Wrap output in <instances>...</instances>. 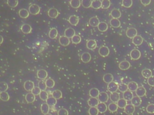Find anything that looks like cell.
I'll return each instance as SVG.
<instances>
[{
	"mask_svg": "<svg viewBox=\"0 0 154 115\" xmlns=\"http://www.w3.org/2000/svg\"><path fill=\"white\" fill-rule=\"evenodd\" d=\"M40 10H41V8L37 4H31V5L29 6L28 8V11L29 13L31 14H33V15H36L39 13Z\"/></svg>",
	"mask_w": 154,
	"mask_h": 115,
	"instance_id": "obj_1",
	"label": "cell"
},
{
	"mask_svg": "<svg viewBox=\"0 0 154 115\" xmlns=\"http://www.w3.org/2000/svg\"><path fill=\"white\" fill-rule=\"evenodd\" d=\"M126 35L128 38H133L137 35V31L134 28H130L126 30Z\"/></svg>",
	"mask_w": 154,
	"mask_h": 115,
	"instance_id": "obj_2",
	"label": "cell"
},
{
	"mask_svg": "<svg viewBox=\"0 0 154 115\" xmlns=\"http://www.w3.org/2000/svg\"><path fill=\"white\" fill-rule=\"evenodd\" d=\"M109 95H108V93L105 92H100V95H99L98 99L99 100L100 103H105L108 101V100L109 99Z\"/></svg>",
	"mask_w": 154,
	"mask_h": 115,
	"instance_id": "obj_3",
	"label": "cell"
},
{
	"mask_svg": "<svg viewBox=\"0 0 154 115\" xmlns=\"http://www.w3.org/2000/svg\"><path fill=\"white\" fill-rule=\"evenodd\" d=\"M130 56L131 58L133 60H137V59H140L141 56V52L140 51L137 49H135L132 50L131 51L130 53Z\"/></svg>",
	"mask_w": 154,
	"mask_h": 115,
	"instance_id": "obj_4",
	"label": "cell"
},
{
	"mask_svg": "<svg viewBox=\"0 0 154 115\" xmlns=\"http://www.w3.org/2000/svg\"><path fill=\"white\" fill-rule=\"evenodd\" d=\"M118 88H119V85L114 82L108 84V86H107V89L111 93L116 92V91L118 90Z\"/></svg>",
	"mask_w": 154,
	"mask_h": 115,
	"instance_id": "obj_5",
	"label": "cell"
},
{
	"mask_svg": "<svg viewBox=\"0 0 154 115\" xmlns=\"http://www.w3.org/2000/svg\"><path fill=\"white\" fill-rule=\"evenodd\" d=\"M110 53V50L108 47L102 46L99 49V54L102 57H106L108 56Z\"/></svg>",
	"mask_w": 154,
	"mask_h": 115,
	"instance_id": "obj_6",
	"label": "cell"
},
{
	"mask_svg": "<svg viewBox=\"0 0 154 115\" xmlns=\"http://www.w3.org/2000/svg\"><path fill=\"white\" fill-rule=\"evenodd\" d=\"M88 105L90 106V107H97L99 104H100V101L97 98H92L90 97L87 101Z\"/></svg>",
	"mask_w": 154,
	"mask_h": 115,
	"instance_id": "obj_7",
	"label": "cell"
},
{
	"mask_svg": "<svg viewBox=\"0 0 154 115\" xmlns=\"http://www.w3.org/2000/svg\"><path fill=\"white\" fill-rule=\"evenodd\" d=\"M37 77L42 80H45V79L48 77V73L45 70L41 69L38 70L37 72Z\"/></svg>",
	"mask_w": 154,
	"mask_h": 115,
	"instance_id": "obj_8",
	"label": "cell"
},
{
	"mask_svg": "<svg viewBox=\"0 0 154 115\" xmlns=\"http://www.w3.org/2000/svg\"><path fill=\"white\" fill-rule=\"evenodd\" d=\"M34 87V83L31 80H27L24 84V88L27 91H31Z\"/></svg>",
	"mask_w": 154,
	"mask_h": 115,
	"instance_id": "obj_9",
	"label": "cell"
},
{
	"mask_svg": "<svg viewBox=\"0 0 154 115\" xmlns=\"http://www.w3.org/2000/svg\"><path fill=\"white\" fill-rule=\"evenodd\" d=\"M59 43L63 46H67L70 43V40H69V38H67L65 35L60 36L59 38Z\"/></svg>",
	"mask_w": 154,
	"mask_h": 115,
	"instance_id": "obj_10",
	"label": "cell"
},
{
	"mask_svg": "<svg viewBox=\"0 0 154 115\" xmlns=\"http://www.w3.org/2000/svg\"><path fill=\"white\" fill-rule=\"evenodd\" d=\"M124 112L126 114L128 115L132 114L135 112V106L132 105V104H127V106L124 108Z\"/></svg>",
	"mask_w": 154,
	"mask_h": 115,
	"instance_id": "obj_11",
	"label": "cell"
},
{
	"mask_svg": "<svg viewBox=\"0 0 154 115\" xmlns=\"http://www.w3.org/2000/svg\"><path fill=\"white\" fill-rule=\"evenodd\" d=\"M131 67L130 62L128 61H123L121 62L119 64V69L122 70H126L129 69Z\"/></svg>",
	"mask_w": 154,
	"mask_h": 115,
	"instance_id": "obj_12",
	"label": "cell"
},
{
	"mask_svg": "<svg viewBox=\"0 0 154 115\" xmlns=\"http://www.w3.org/2000/svg\"><path fill=\"white\" fill-rule=\"evenodd\" d=\"M58 11L57 9L55 8H51L48 10V14L50 18H57V16H58Z\"/></svg>",
	"mask_w": 154,
	"mask_h": 115,
	"instance_id": "obj_13",
	"label": "cell"
},
{
	"mask_svg": "<svg viewBox=\"0 0 154 115\" xmlns=\"http://www.w3.org/2000/svg\"><path fill=\"white\" fill-rule=\"evenodd\" d=\"M146 90L143 86H140L138 87V89H137L136 91V94L138 97H143L146 95Z\"/></svg>",
	"mask_w": 154,
	"mask_h": 115,
	"instance_id": "obj_14",
	"label": "cell"
},
{
	"mask_svg": "<svg viewBox=\"0 0 154 115\" xmlns=\"http://www.w3.org/2000/svg\"><path fill=\"white\" fill-rule=\"evenodd\" d=\"M75 35V31L72 28H67L64 31V35L67 38H72Z\"/></svg>",
	"mask_w": 154,
	"mask_h": 115,
	"instance_id": "obj_15",
	"label": "cell"
},
{
	"mask_svg": "<svg viewBox=\"0 0 154 115\" xmlns=\"http://www.w3.org/2000/svg\"><path fill=\"white\" fill-rule=\"evenodd\" d=\"M143 42V38L140 35H137L132 38V43L136 46H140Z\"/></svg>",
	"mask_w": 154,
	"mask_h": 115,
	"instance_id": "obj_16",
	"label": "cell"
},
{
	"mask_svg": "<svg viewBox=\"0 0 154 115\" xmlns=\"http://www.w3.org/2000/svg\"><path fill=\"white\" fill-rule=\"evenodd\" d=\"M81 61L84 63H88L91 60V55L88 52H84L81 56Z\"/></svg>",
	"mask_w": 154,
	"mask_h": 115,
	"instance_id": "obj_17",
	"label": "cell"
},
{
	"mask_svg": "<svg viewBox=\"0 0 154 115\" xmlns=\"http://www.w3.org/2000/svg\"><path fill=\"white\" fill-rule=\"evenodd\" d=\"M100 22H101L100 21V19L97 17H92L89 20V24L90 26L93 27H98Z\"/></svg>",
	"mask_w": 154,
	"mask_h": 115,
	"instance_id": "obj_18",
	"label": "cell"
},
{
	"mask_svg": "<svg viewBox=\"0 0 154 115\" xmlns=\"http://www.w3.org/2000/svg\"><path fill=\"white\" fill-rule=\"evenodd\" d=\"M21 31L25 34H28L31 32V27L29 24H23L21 28Z\"/></svg>",
	"mask_w": 154,
	"mask_h": 115,
	"instance_id": "obj_19",
	"label": "cell"
},
{
	"mask_svg": "<svg viewBox=\"0 0 154 115\" xmlns=\"http://www.w3.org/2000/svg\"><path fill=\"white\" fill-rule=\"evenodd\" d=\"M114 79L113 76V74H111L110 73H107L105 74L103 76V80L105 83H110L111 82H113V80Z\"/></svg>",
	"mask_w": 154,
	"mask_h": 115,
	"instance_id": "obj_20",
	"label": "cell"
},
{
	"mask_svg": "<svg viewBox=\"0 0 154 115\" xmlns=\"http://www.w3.org/2000/svg\"><path fill=\"white\" fill-rule=\"evenodd\" d=\"M87 48L89 50H94L96 48L97 43L96 41L94 40H90L87 42Z\"/></svg>",
	"mask_w": 154,
	"mask_h": 115,
	"instance_id": "obj_21",
	"label": "cell"
},
{
	"mask_svg": "<svg viewBox=\"0 0 154 115\" xmlns=\"http://www.w3.org/2000/svg\"><path fill=\"white\" fill-rule=\"evenodd\" d=\"M133 98V93L131 91L128 90L127 91L123 93V98L126 100V101H131Z\"/></svg>",
	"mask_w": 154,
	"mask_h": 115,
	"instance_id": "obj_22",
	"label": "cell"
},
{
	"mask_svg": "<svg viewBox=\"0 0 154 115\" xmlns=\"http://www.w3.org/2000/svg\"><path fill=\"white\" fill-rule=\"evenodd\" d=\"M111 16L113 19H119L121 16V12L119 10L114 8L111 12Z\"/></svg>",
	"mask_w": 154,
	"mask_h": 115,
	"instance_id": "obj_23",
	"label": "cell"
},
{
	"mask_svg": "<svg viewBox=\"0 0 154 115\" xmlns=\"http://www.w3.org/2000/svg\"><path fill=\"white\" fill-rule=\"evenodd\" d=\"M110 99L111 100V101L113 102V103H117L118 101L121 99L120 98V95L119 93L116 92L114 93H111L110 95Z\"/></svg>",
	"mask_w": 154,
	"mask_h": 115,
	"instance_id": "obj_24",
	"label": "cell"
},
{
	"mask_svg": "<svg viewBox=\"0 0 154 115\" xmlns=\"http://www.w3.org/2000/svg\"><path fill=\"white\" fill-rule=\"evenodd\" d=\"M29 12L28 10L25 9V8H21L19 11V15L21 18L25 19L27 18L29 16Z\"/></svg>",
	"mask_w": 154,
	"mask_h": 115,
	"instance_id": "obj_25",
	"label": "cell"
},
{
	"mask_svg": "<svg viewBox=\"0 0 154 115\" xmlns=\"http://www.w3.org/2000/svg\"><path fill=\"white\" fill-rule=\"evenodd\" d=\"M128 90L131 92H136L137 89H138V84L135 82H131L128 84Z\"/></svg>",
	"mask_w": 154,
	"mask_h": 115,
	"instance_id": "obj_26",
	"label": "cell"
},
{
	"mask_svg": "<svg viewBox=\"0 0 154 115\" xmlns=\"http://www.w3.org/2000/svg\"><path fill=\"white\" fill-rule=\"evenodd\" d=\"M68 20H69V22L72 25L76 26V25H77L79 22V18H78V17L77 16L72 15L69 17Z\"/></svg>",
	"mask_w": 154,
	"mask_h": 115,
	"instance_id": "obj_27",
	"label": "cell"
},
{
	"mask_svg": "<svg viewBox=\"0 0 154 115\" xmlns=\"http://www.w3.org/2000/svg\"><path fill=\"white\" fill-rule=\"evenodd\" d=\"M36 96L31 92H29L25 95V100L28 103H32L35 101Z\"/></svg>",
	"mask_w": 154,
	"mask_h": 115,
	"instance_id": "obj_28",
	"label": "cell"
},
{
	"mask_svg": "<svg viewBox=\"0 0 154 115\" xmlns=\"http://www.w3.org/2000/svg\"><path fill=\"white\" fill-rule=\"evenodd\" d=\"M131 101V104L135 107H138L142 104V99H141L140 97H138L137 96L134 97Z\"/></svg>",
	"mask_w": 154,
	"mask_h": 115,
	"instance_id": "obj_29",
	"label": "cell"
},
{
	"mask_svg": "<svg viewBox=\"0 0 154 115\" xmlns=\"http://www.w3.org/2000/svg\"><path fill=\"white\" fill-rule=\"evenodd\" d=\"M96 107L98 108L99 112L101 113H104L107 110V106L105 103H100Z\"/></svg>",
	"mask_w": 154,
	"mask_h": 115,
	"instance_id": "obj_30",
	"label": "cell"
},
{
	"mask_svg": "<svg viewBox=\"0 0 154 115\" xmlns=\"http://www.w3.org/2000/svg\"><path fill=\"white\" fill-rule=\"evenodd\" d=\"M110 24L111 27L114 28H119L121 26V23L119 19L112 18L110 20Z\"/></svg>",
	"mask_w": 154,
	"mask_h": 115,
	"instance_id": "obj_31",
	"label": "cell"
},
{
	"mask_svg": "<svg viewBox=\"0 0 154 115\" xmlns=\"http://www.w3.org/2000/svg\"><path fill=\"white\" fill-rule=\"evenodd\" d=\"M92 7L94 9H100L102 7V1L100 0H93L92 3Z\"/></svg>",
	"mask_w": 154,
	"mask_h": 115,
	"instance_id": "obj_32",
	"label": "cell"
},
{
	"mask_svg": "<svg viewBox=\"0 0 154 115\" xmlns=\"http://www.w3.org/2000/svg\"><path fill=\"white\" fill-rule=\"evenodd\" d=\"M142 74L143 77L146 79H149V77L152 76V71L149 69H145L142 70Z\"/></svg>",
	"mask_w": 154,
	"mask_h": 115,
	"instance_id": "obj_33",
	"label": "cell"
},
{
	"mask_svg": "<svg viewBox=\"0 0 154 115\" xmlns=\"http://www.w3.org/2000/svg\"><path fill=\"white\" fill-rule=\"evenodd\" d=\"M58 35V31L57 29L55 28H52L50 29L49 32V37L51 39H55Z\"/></svg>",
	"mask_w": 154,
	"mask_h": 115,
	"instance_id": "obj_34",
	"label": "cell"
},
{
	"mask_svg": "<svg viewBox=\"0 0 154 115\" xmlns=\"http://www.w3.org/2000/svg\"><path fill=\"white\" fill-rule=\"evenodd\" d=\"M108 25L105 22H101L98 26V29L99 31L101 32H105L108 29Z\"/></svg>",
	"mask_w": 154,
	"mask_h": 115,
	"instance_id": "obj_35",
	"label": "cell"
},
{
	"mask_svg": "<svg viewBox=\"0 0 154 115\" xmlns=\"http://www.w3.org/2000/svg\"><path fill=\"white\" fill-rule=\"evenodd\" d=\"M100 92L97 88H92L89 91V95L92 98H97L100 95Z\"/></svg>",
	"mask_w": 154,
	"mask_h": 115,
	"instance_id": "obj_36",
	"label": "cell"
},
{
	"mask_svg": "<svg viewBox=\"0 0 154 115\" xmlns=\"http://www.w3.org/2000/svg\"><path fill=\"white\" fill-rule=\"evenodd\" d=\"M41 110L42 113L44 114L49 113V106L46 103H43L42 104L41 107Z\"/></svg>",
	"mask_w": 154,
	"mask_h": 115,
	"instance_id": "obj_37",
	"label": "cell"
},
{
	"mask_svg": "<svg viewBox=\"0 0 154 115\" xmlns=\"http://www.w3.org/2000/svg\"><path fill=\"white\" fill-rule=\"evenodd\" d=\"M118 107L121 108H125L127 106V101L124 98H121L117 103Z\"/></svg>",
	"mask_w": 154,
	"mask_h": 115,
	"instance_id": "obj_38",
	"label": "cell"
},
{
	"mask_svg": "<svg viewBox=\"0 0 154 115\" xmlns=\"http://www.w3.org/2000/svg\"><path fill=\"white\" fill-rule=\"evenodd\" d=\"M52 97H53L56 100L60 99L62 97V92L60 90H58V89H57V90H55L53 91V92L52 93Z\"/></svg>",
	"mask_w": 154,
	"mask_h": 115,
	"instance_id": "obj_39",
	"label": "cell"
},
{
	"mask_svg": "<svg viewBox=\"0 0 154 115\" xmlns=\"http://www.w3.org/2000/svg\"><path fill=\"white\" fill-rule=\"evenodd\" d=\"M70 4L72 7L74 8H78L81 4V1L80 0H71L70 1Z\"/></svg>",
	"mask_w": 154,
	"mask_h": 115,
	"instance_id": "obj_40",
	"label": "cell"
},
{
	"mask_svg": "<svg viewBox=\"0 0 154 115\" xmlns=\"http://www.w3.org/2000/svg\"><path fill=\"white\" fill-rule=\"evenodd\" d=\"M46 104L49 106H54L57 104V100L53 97H49L46 101Z\"/></svg>",
	"mask_w": 154,
	"mask_h": 115,
	"instance_id": "obj_41",
	"label": "cell"
},
{
	"mask_svg": "<svg viewBox=\"0 0 154 115\" xmlns=\"http://www.w3.org/2000/svg\"><path fill=\"white\" fill-rule=\"evenodd\" d=\"M108 108L110 111L111 112H116L118 109V106L117 103H111L108 105Z\"/></svg>",
	"mask_w": 154,
	"mask_h": 115,
	"instance_id": "obj_42",
	"label": "cell"
},
{
	"mask_svg": "<svg viewBox=\"0 0 154 115\" xmlns=\"http://www.w3.org/2000/svg\"><path fill=\"white\" fill-rule=\"evenodd\" d=\"M0 98L3 101H7L10 99V96L6 92H3L0 93Z\"/></svg>",
	"mask_w": 154,
	"mask_h": 115,
	"instance_id": "obj_43",
	"label": "cell"
},
{
	"mask_svg": "<svg viewBox=\"0 0 154 115\" xmlns=\"http://www.w3.org/2000/svg\"><path fill=\"white\" fill-rule=\"evenodd\" d=\"M45 82H46V86H47V88H53L55 85V82L52 79H51V78L48 79L46 80Z\"/></svg>",
	"mask_w": 154,
	"mask_h": 115,
	"instance_id": "obj_44",
	"label": "cell"
},
{
	"mask_svg": "<svg viewBox=\"0 0 154 115\" xmlns=\"http://www.w3.org/2000/svg\"><path fill=\"white\" fill-rule=\"evenodd\" d=\"M92 1L91 0H82L81 4L84 8H89L92 7Z\"/></svg>",
	"mask_w": 154,
	"mask_h": 115,
	"instance_id": "obj_45",
	"label": "cell"
},
{
	"mask_svg": "<svg viewBox=\"0 0 154 115\" xmlns=\"http://www.w3.org/2000/svg\"><path fill=\"white\" fill-rule=\"evenodd\" d=\"M39 97H40V98H41L42 100H43V101H46L48 98H49L48 97V92L45 91H41V92L39 95Z\"/></svg>",
	"mask_w": 154,
	"mask_h": 115,
	"instance_id": "obj_46",
	"label": "cell"
},
{
	"mask_svg": "<svg viewBox=\"0 0 154 115\" xmlns=\"http://www.w3.org/2000/svg\"><path fill=\"white\" fill-rule=\"evenodd\" d=\"M118 89L121 91V92L124 93L126 91H127L128 90V85H126L125 83H121L119 85V88Z\"/></svg>",
	"mask_w": 154,
	"mask_h": 115,
	"instance_id": "obj_47",
	"label": "cell"
},
{
	"mask_svg": "<svg viewBox=\"0 0 154 115\" xmlns=\"http://www.w3.org/2000/svg\"><path fill=\"white\" fill-rule=\"evenodd\" d=\"M122 6L126 8H130L132 5V0H123L122 2Z\"/></svg>",
	"mask_w": 154,
	"mask_h": 115,
	"instance_id": "obj_48",
	"label": "cell"
},
{
	"mask_svg": "<svg viewBox=\"0 0 154 115\" xmlns=\"http://www.w3.org/2000/svg\"><path fill=\"white\" fill-rule=\"evenodd\" d=\"M111 5V1L110 0H103L102 1V7L104 9H107Z\"/></svg>",
	"mask_w": 154,
	"mask_h": 115,
	"instance_id": "obj_49",
	"label": "cell"
},
{
	"mask_svg": "<svg viewBox=\"0 0 154 115\" xmlns=\"http://www.w3.org/2000/svg\"><path fill=\"white\" fill-rule=\"evenodd\" d=\"M99 111L96 107H90L88 109V114L89 115H98Z\"/></svg>",
	"mask_w": 154,
	"mask_h": 115,
	"instance_id": "obj_50",
	"label": "cell"
},
{
	"mask_svg": "<svg viewBox=\"0 0 154 115\" xmlns=\"http://www.w3.org/2000/svg\"><path fill=\"white\" fill-rule=\"evenodd\" d=\"M8 89V85L6 82H0V91L1 92H6Z\"/></svg>",
	"mask_w": 154,
	"mask_h": 115,
	"instance_id": "obj_51",
	"label": "cell"
},
{
	"mask_svg": "<svg viewBox=\"0 0 154 115\" xmlns=\"http://www.w3.org/2000/svg\"><path fill=\"white\" fill-rule=\"evenodd\" d=\"M19 2L17 0H8L7 1V4L8 6L11 7H16L18 5Z\"/></svg>",
	"mask_w": 154,
	"mask_h": 115,
	"instance_id": "obj_52",
	"label": "cell"
},
{
	"mask_svg": "<svg viewBox=\"0 0 154 115\" xmlns=\"http://www.w3.org/2000/svg\"><path fill=\"white\" fill-rule=\"evenodd\" d=\"M38 87L41 89V91H45L47 86H46V82L44 80H41L38 83Z\"/></svg>",
	"mask_w": 154,
	"mask_h": 115,
	"instance_id": "obj_53",
	"label": "cell"
},
{
	"mask_svg": "<svg viewBox=\"0 0 154 115\" xmlns=\"http://www.w3.org/2000/svg\"><path fill=\"white\" fill-rule=\"evenodd\" d=\"M72 41L74 44H79L81 41V38L78 35H75L72 38Z\"/></svg>",
	"mask_w": 154,
	"mask_h": 115,
	"instance_id": "obj_54",
	"label": "cell"
},
{
	"mask_svg": "<svg viewBox=\"0 0 154 115\" xmlns=\"http://www.w3.org/2000/svg\"><path fill=\"white\" fill-rule=\"evenodd\" d=\"M146 111L149 113H154V104H150L147 106Z\"/></svg>",
	"mask_w": 154,
	"mask_h": 115,
	"instance_id": "obj_55",
	"label": "cell"
},
{
	"mask_svg": "<svg viewBox=\"0 0 154 115\" xmlns=\"http://www.w3.org/2000/svg\"><path fill=\"white\" fill-rule=\"evenodd\" d=\"M41 91H42L41 90V89H40L39 87L36 86L33 89V90L31 91V93H33V94L35 96L36 95H39L40 93H41Z\"/></svg>",
	"mask_w": 154,
	"mask_h": 115,
	"instance_id": "obj_56",
	"label": "cell"
},
{
	"mask_svg": "<svg viewBox=\"0 0 154 115\" xmlns=\"http://www.w3.org/2000/svg\"><path fill=\"white\" fill-rule=\"evenodd\" d=\"M58 115H69V112L66 108H61L58 111Z\"/></svg>",
	"mask_w": 154,
	"mask_h": 115,
	"instance_id": "obj_57",
	"label": "cell"
},
{
	"mask_svg": "<svg viewBox=\"0 0 154 115\" xmlns=\"http://www.w3.org/2000/svg\"><path fill=\"white\" fill-rule=\"evenodd\" d=\"M147 83L149 86H154V76H152L151 77L147 79Z\"/></svg>",
	"mask_w": 154,
	"mask_h": 115,
	"instance_id": "obj_58",
	"label": "cell"
},
{
	"mask_svg": "<svg viewBox=\"0 0 154 115\" xmlns=\"http://www.w3.org/2000/svg\"><path fill=\"white\" fill-rule=\"evenodd\" d=\"M140 2L143 6H148L149 4L151 3V0H141Z\"/></svg>",
	"mask_w": 154,
	"mask_h": 115,
	"instance_id": "obj_59",
	"label": "cell"
},
{
	"mask_svg": "<svg viewBox=\"0 0 154 115\" xmlns=\"http://www.w3.org/2000/svg\"><path fill=\"white\" fill-rule=\"evenodd\" d=\"M0 39H1V41H0V43L2 44V43H3V37H2V36H0Z\"/></svg>",
	"mask_w": 154,
	"mask_h": 115,
	"instance_id": "obj_60",
	"label": "cell"
},
{
	"mask_svg": "<svg viewBox=\"0 0 154 115\" xmlns=\"http://www.w3.org/2000/svg\"><path fill=\"white\" fill-rule=\"evenodd\" d=\"M45 115H52V114H49V113H48V114H46Z\"/></svg>",
	"mask_w": 154,
	"mask_h": 115,
	"instance_id": "obj_61",
	"label": "cell"
}]
</instances>
